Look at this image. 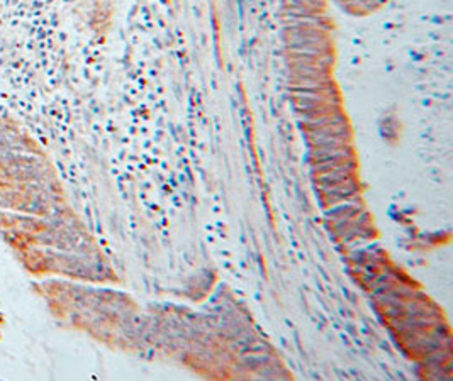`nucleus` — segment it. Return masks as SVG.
Wrapping results in <instances>:
<instances>
[{"label": "nucleus", "instance_id": "f257e3e1", "mask_svg": "<svg viewBox=\"0 0 453 381\" xmlns=\"http://www.w3.org/2000/svg\"><path fill=\"white\" fill-rule=\"evenodd\" d=\"M55 166L22 122L0 116V241L35 277H94Z\"/></svg>", "mask_w": 453, "mask_h": 381}]
</instances>
